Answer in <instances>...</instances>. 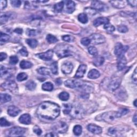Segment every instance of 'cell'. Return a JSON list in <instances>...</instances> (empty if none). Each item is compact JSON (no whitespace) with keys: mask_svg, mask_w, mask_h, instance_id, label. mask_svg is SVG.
I'll list each match as a JSON object with an SVG mask.
<instances>
[{"mask_svg":"<svg viewBox=\"0 0 137 137\" xmlns=\"http://www.w3.org/2000/svg\"><path fill=\"white\" fill-rule=\"evenodd\" d=\"M19 53L22 55L23 56L26 57L28 56V51L25 47H23L21 50H19Z\"/></svg>","mask_w":137,"mask_h":137,"instance_id":"obj_54","label":"cell"},{"mask_svg":"<svg viewBox=\"0 0 137 137\" xmlns=\"http://www.w3.org/2000/svg\"><path fill=\"white\" fill-rule=\"evenodd\" d=\"M81 44L85 45V46H87L90 43V40L88 38H84L81 40Z\"/></svg>","mask_w":137,"mask_h":137,"instance_id":"obj_50","label":"cell"},{"mask_svg":"<svg viewBox=\"0 0 137 137\" xmlns=\"http://www.w3.org/2000/svg\"><path fill=\"white\" fill-rule=\"evenodd\" d=\"M68 129V125L64 122H58L57 123L55 124L53 130L55 132L59 133H66Z\"/></svg>","mask_w":137,"mask_h":137,"instance_id":"obj_9","label":"cell"},{"mask_svg":"<svg viewBox=\"0 0 137 137\" xmlns=\"http://www.w3.org/2000/svg\"><path fill=\"white\" fill-rule=\"evenodd\" d=\"M120 130H118V128L117 127L115 126V127H110V128H109V129L108 130V134L109 135H118V134L120 133Z\"/></svg>","mask_w":137,"mask_h":137,"instance_id":"obj_29","label":"cell"},{"mask_svg":"<svg viewBox=\"0 0 137 137\" xmlns=\"http://www.w3.org/2000/svg\"><path fill=\"white\" fill-rule=\"evenodd\" d=\"M127 3L132 6H136L137 1L136 0H131V1H127Z\"/></svg>","mask_w":137,"mask_h":137,"instance_id":"obj_58","label":"cell"},{"mask_svg":"<svg viewBox=\"0 0 137 137\" xmlns=\"http://www.w3.org/2000/svg\"><path fill=\"white\" fill-rule=\"evenodd\" d=\"M26 42L27 43V44H28L29 46L30 47H31L32 48H35L36 46H37L38 44V41L35 39H27L26 40Z\"/></svg>","mask_w":137,"mask_h":137,"instance_id":"obj_30","label":"cell"},{"mask_svg":"<svg viewBox=\"0 0 137 137\" xmlns=\"http://www.w3.org/2000/svg\"><path fill=\"white\" fill-rule=\"evenodd\" d=\"M20 109L14 106H10L8 109V114L11 117H16L20 113Z\"/></svg>","mask_w":137,"mask_h":137,"instance_id":"obj_18","label":"cell"},{"mask_svg":"<svg viewBox=\"0 0 137 137\" xmlns=\"http://www.w3.org/2000/svg\"><path fill=\"white\" fill-rule=\"evenodd\" d=\"M133 121L135 125H136V114L134 115V117L133 118Z\"/></svg>","mask_w":137,"mask_h":137,"instance_id":"obj_62","label":"cell"},{"mask_svg":"<svg viewBox=\"0 0 137 137\" xmlns=\"http://www.w3.org/2000/svg\"><path fill=\"white\" fill-rule=\"evenodd\" d=\"M10 38V36L8 34L1 32V36H0V41L1 43L8 41Z\"/></svg>","mask_w":137,"mask_h":137,"instance_id":"obj_42","label":"cell"},{"mask_svg":"<svg viewBox=\"0 0 137 137\" xmlns=\"http://www.w3.org/2000/svg\"><path fill=\"white\" fill-rule=\"evenodd\" d=\"M6 5H7L6 1H3V0L0 1V10H1V11L3 10L4 8H6Z\"/></svg>","mask_w":137,"mask_h":137,"instance_id":"obj_55","label":"cell"},{"mask_svg":"<svg viewBox=\"0 0 137 137\" xmlns=\"http://www.w3.org/2000/svg\"><path fill=\"white\" fill-rule=\"evenodd\" d=\"M33 66L32 63L30 62L26 61H22L20 63V67L22 69H26L32 68Z\"/></svg>","mask_w":137,"mask_h":137,"instance_id":"obj_26","label":"cell"},{"mask_svg":"<svg viewBox=\"0 0 137 137\" xmlns=\"http://www.w3.org/2000/svg\"><path fill=\"white\" fill-rule=\"evenodd\" d=\"M18 62V58L16 56H11L10 57V60H9V63L10 64L15 65Z\"/></svg>","mask_w":137,"mask_h":137,"instance_id":"obj_49","label":"cell"},{"mask_svg":"<svg viewBox=\"0 0 137 137\" xmlns=\"http://www.w3.org/2000/svg\"><path fill=\"white\" fill-rule=\"evenodd\" d=\"M70 116L76 119H81L85 115V111L80 106H72L71 110L69 114Z\"/></svg>","mask_w":137,"mask_h":137,"instance_id":"obj_5","label":"cell"},{"mask_svg":"<svg viewBox=\"0 0 137 137\" xmlns=\"http://www.w3.org/2000/svg\"><path fill=\"white\" fill-rule=\"evenodd\" d=\"M45 136H57V135L56 134V133L54 134V133H49L47 134H45Z\"/></svg>","mask_w":137,"mask_h":137,"instance_id":"obj_61","label":"cell"},{"mask_svg":"<svg viewBox=\"0 0 137 137\" xmlns=\"http://www.w3.org/2000/svg\"><path fill=\"white\" fill-rule=\"evenodd\" d=\"M58 97L62 101H68V100H69L70 95H69V94L66 92H62L59 94Z\"/></svg>","mask_w":137,"mask_h":137,"instance_id":"obj_38","label":"cell"},{"mask_svg":"<svg viewBox=\"0 0 137 137\" xmlns=\"http://www.w3.org/2000/svg\"><path fill=\"white\" fill-rule=\"evenodd\" d=\"M117 30L121 33H126L128 31V28L125 25H120L117 27Z\"/></svg>","mask_w":137,"mask_h":137,"instance_id":"obj_46","label":"cell"},{"mask_svg":"<svg viewBox=\"0 0 137 137\" xmlns=\"http://www.w3.org/2000/svg\"><path fill=\"white\" fill-rule=\"evenodd\" d=\"M88 77L91 79H95L100 77V74L99 71L95 69L91 70L88 74Z\"/></svg>","mask_w":137,"mask_h":137,"instance_id":"obj_23","label":"cell"},{"mask_svg":"<svg viewBox=\"0 0 137 137\" xmlns=\"http://www.w3.org/2000/svg\"><path fill=\"white\" fill-rule=\"evenodd\" d=\"M64 85L66 87L70 88L78 89L84 90L85 93L89 92L93 89L92 85L84 81H80L76 79H68L64 82Z\"/></svg>","mask_w":137,"mask_h":137,"instance_id":"obj_2","label":"cell"},{"mask_svg":"<svg viewBox=\"0 0 137 137\" xmlns=\"http://www.w3.org/2000/svg\"><path fill=\"white\" fill-rule=\"evenodd\" d=\"M0 124H1V126L2 127L9 126L11 125L10 123H9L4 118H1V120H0Z\"/></svg>","mask_w":137,"mask_h":137,"instance_id":"obj_47","label":"cell"},{"mask_svg":"<svg viewBox=\"0 0 137 137\" xmlns=\"http://www.w3.org/2000/svg\"><path fill=\"white\" fill-rule=\"evenodd\" d=\"M25 8L27 9H34L37 8V6H36V4H31V2L27 1L25 3Z\"/></svg>","mask_w":137,"mask_h":137,"instance_id":"obj_48","label":"cell"},{"mask_svg":"<svg viewBox=\"0 0 137 137\" xmlns=\"http://www.w3.org/2000/svg\"><path fill=\"white\" fill-rule=\"evenodd\" d=\"M55 51L57 56L60 58L73 56L75 54L74 47L67 44H58L55 48Z\"/></svg>","mask_w":137,"mask_h":137,"instance_id":"obj_3","label":"cell"},{"mask_svg":"<svg viewBox=\"0 0 137 137\" xmlns=\"http://www.w3.org/2000/svg\"><path fill=\"white\" fill-rule=\"evenodd\" d=\"M122 116L120 112H108L104 113L101 115H98L96 117V121H103L106 122L110 123L114 121L116 118Z\"/></svg>","mask_w":137,"mask_h":137,"instance_id":"obj_4","label":"cell"},{"mask_svg":"<svg viewBox=\"0 0 137 137\" xmlns=\"http://www.w3.org/2000/svg\"><path fill=\"white\" fill-rule=\"evenodd\" d=\"M33 131L34 132L38 135H40L42 133V130L40 127L38 126H35L33 128Z\"/></svg>","mask_w":137,"mask_h":137,"instance_id":"obj_53","label":"cell"},{"mask_svg":"<svg viewBox=\"0 0 137 137\" xmlns=\"http://www.w3.org/2000/svg\"><path fill=\"white\" fill-rule=\"evenodd\" d=\"M26 131V130L25 128L19 126H15L9 130L8 135L10 136H22L25 134Z\"/></svg>","mask_w":137,"mask_h":137,"instance_id":"obj_6","label":"cell"},{"mask_svg":"<svg viewBox=\"0 0 137 137\" xmlns=\"http://www.w3.org/2000/svg\"><path fill=\"white\" fill-rule=\"evenodd\" d=\"M53 51L51 50H49L45 53L36 54V56L43 61H50L53 57Z\"/></svg>","mask_w":137,"mask_h":137,"instance_id":"obj_12","label":"cell"},{"mask_svg":"<svg viewBox=\"0 0 137 137\" xmlns=\"http://www.w3.org/2000/svg\"><path fill=\"white\" fill-rule=\"evenodd\" d=\"M19 122L23 124L29 125L31 122V117L29 114H23L19 117Z\"/></svg>","mask_w":137,"mask_h":137,"instance_id":"obj_20","label":"cell"},{"mask_svg":"<svg viewBox=\"0 0 137 137\" xmlns=\"http://www.w3.org/2000/svg\"><path fill=\"white\" fill-rule=\"evenodd\" d=\"M7 57V55L4 53H1L0 54V60L1 61H3L5 59H6Z\"/></svg>","mask_w":137,"mask_h":137,"instance_id":"obj_59","label":"cell"},{"mask_svg":"<svg viewBox=\"0 0 137 137\" xmlns=\"http://www.w3.org/2000/svg\"><path fill=\"white\" fill-rule=\"evenodd\" d=\"M91 6H92V9H94V10H98L100 11H105L108 10V6L101 1H92V3H91Z\"/></svg>","mask_w":137,"mask_h":137,"instance_id":"obj_10","label":"cell"},{"mask_svg":"<svg viewBox=\"0 0 137 137\" xmlns=\"http://www.w3.org/2000/svg\"><path fill=\"white\" fill-rule=\"evenodd\" d=\"M11 4L13 6L18 8L21 6L22 4V1H18V0H14V1H11Z\"/></svg>","mask_w":137,"mask_h":137,"instance_id":"obj_52","label":"cell"},{"mask_svg":"<svg viewBox=\"0 0 137 137\" xmlns=\"http://www.w3.org/2000/svg\"><path fill=\"white\" fill-rule=\"evenodd\" d=\"M28 78V76L24 72H22L19 73L17 76V80L18 81H22L24 80H25Z\"/></svg>","mask_w":137,"mask_h":137,"instance_id":"obj_40","label":"cell"},{"mask_svg":"<svg viewBox=\"0 0 137 137\" xmlns=\"http://www.w3.org/2000/svg\"><path fill=\"white\" fill-rule=\"evenodd\" d=\"M46 39L47 41L50 43H56L58 41V40L56 36H55L51 34H48L46 37Z\"/></svg>","mask_w":137,"mask_h":137,"instance_id":"obj_41","label":"cell"},{"mask_svg":"<svg viewBox=\"0 0 137 137\" xmlns=\"http://www.w3.org/2000/svg\"><path fill=\"white\" fill-rule=\"evenodd\" d=\"M78 21L83 24H86L88 22V17L87 15L85 13H81L79 14L78 16Z\"/></svg>","mask_w":137,"mask_h":137,"instance_id":"obj_28","label":"cell"},{"mask_svg":"<svg viewBox=\"0 0 137 137\" xmlns=\"http://www.w3.org/2000/svg\"><path fill=\"white\" fill-rule=\"evenodd\" d=\"M89 39L90 42L94 44H102L105 42L106 38L105 36L98 33H94L90 35L89 36Z\"/></svg>","mask_w":137,"mask_h":137,"instance_id":"obj_8","label":"cell"},{"mask_svg":"<svg viewBox=\"0 0 137 137\" xmlns=\"http://www.w3.org/2000/svg\"><path fill=\"white\" fill-rule=\"evenodd\" d=\"M109 2L114 8L118 9L124 8L127 4L126 1H110Z\"/></svg>","mask_w":137,"mask_h":137,"instance_id":"obj_19","label":"cell"},{"mask_svg":"<svg viewBox=\"0 0 137 137\" xmlns=\"http://www.w3.org/2000/svg\"><path fill=\"white\" fill-rule=\"evenodd\" d=\"M109 23V21L107 18L106 17H99L96 19L93 23V25L95 27H97L101 25H105Z\"/></svg>","mask_w":137,"mask_h":137,"instance_id":"obj_22","label":"cell"},{"mask_svg":"<svg viewBox=\"0 0 137 137\" xmlns=\"http://www.w3.org/2000/svg\"><path fill=\"white\" fill-rule=\"evenodd\" d=\"M36 114L42 119L54 120L60 115V107L57 104L54 102H43L37 108Z\"/></svg>","mask_w":137,"mask_h":137,"instance_id":"obj_1","label":"cell"},{"mask_svg":"<svg viewBox=\"0 0 137 137\" xmlns=\"http://www.w3.org/2000/svg\"><path fill=\"white\" fill-rule=\"evenodd\" d=\"M12 14L10 12H5L1 15V17H0V22L1 24H3L6 23L11 17Z\"/></svg>","mask_w":137,"mask_h":137,"instance_id":"obj_24","label":"cell"},{"mask_svg":"<svg viewBox=\"0 0 137 137\" xmlns=\"http://www.w3.org/2000/svg\"><path fill=\"white\" fill-rule=\"evenodd\" d=\"M117 98L120 100H124L127 97L126 93L124 89H121L117 94Z\"/></svg>","mask_w":137,"mask_h":137,"instance_id":"obj_32","label":"cell"},{"mask_svg":"<svg viewBox=\"0 0 137 137\" xmlns=\"http://www.w3.org/2000/svg\"><path fill=\"white\" fill-rule=\"evenodd\" d=\"M87 130L93 134H100L101 133L102 130L101 127L97 126L95 124H90L87 126Z\"/></svg>","mask_w":137,"mask_h":137,"instance_id":"obj_16","label":"cell"},{"mask_svg":"<svg viewBox=\"0 0 137 137\" xmlns=\"http://www.w3.org/2000/svg\"><path fill=\"white\" fill-rule=\"evenodd\" d=\"M27 34L30 36H35L36 35V32L35 30H30L28 29L27 31Z\"/></svg>","mask_w":137,"mask_h":137,"instance_id":"obj_56","label":"cell"},{"mask_svg":"<svg viewBox=\"0 0 137 137\" xmlns=\"http://www.w3.org/2000/svg\"><path fill=\"white\" fill-rule=\"evenodd\" d=\"M86 70H87V66L86 65L81 64L79 67L76 72V74L75 76V77L76 78H80L83 77L86 71Z\"/></svg>","mask_w":137,"mask_h":137,"instance_id":"obj_17","label":"cell"},{"mask_svg":"<svg viewBox=\"0 0 137 137\" xmlns=\"http://www.w3.org/2000/svg\"><path fill=\"white\" fill-rule=\"evenodd\" d=\"M62 39L66 42H71L74 41L75 40V38L73 37L72 36L70 35H64L62 36Z\"/></svg>","mask_w":137,"mask_h":137,"instance_id":"obj_45","label":"cell"},{"mask_svg":"<svg viewBox=\"0 0 137 137\" xmlns=\"http://www.w3.org/2000/svg\"><path fill=\"white\" fill-rule=\"evenodd\" d=\"M136 100H135V101H134V106L136 107Z\"/></svg>","mask_w":137,"mask_h":137,"instance_id":"obj_63","label":"cell"},{"mask_svg":"<svg viewBox=\"0 0 137 137\" xmlns=\"http://www.w3.org/2000/svg\"><path fill=\"white\" fill-rule=\"evenodd\" d=\"M39 74L43 76H47L50 74V71L49 69L44 67H41L37 70Z\"/></svg>","mask_w":137,"mask_h":137,"instance_id":"obj_36","label":"cell"},{"mask_svg":"<svg viewBox=\"0 0 137 137\" xmlns=\"http://www.w3.org/2000/svg\"><path fill=\"white\" fill-rule=\"evenodd\" d=\"M26 87L27 89L30 90H33L35 89L36 87V84L34 81L32 80H30L27 82V83L26 84Z\"/></svg>","mask_w":137,"mask_h":137,"instance_id":"obj_34","label":"cell"},{"mask_svg":"<svg viewBox=\"0 0 137 137\" xmlns=\"http://www.w3.org/2000/svg\"><path fill=\"white\" fill-rule=\"evenodd\" d=\"M105 62V58L102 56H97L93 60L94 65L96 67L101 66Z\"/></svg>","mask_w":137,"mask_h":137,"instance_id":"obj_25","label":"cell"},{"mask_svg":"<svg viewBox=\"0 0 137 137\" xmlns=\"http://www.w3.org/2000/svg\"><path fill=\"white\" fill-rule=\"evenodd\" d=\"M121 83V80L120 78H117L113 79L108 85L109 89L112 91V92H114V91L117 90V88L120 87Z\"/></svg>","mask_w":137,"mask_h":137,"instance_id":"obj_14","label":"cell"},{"mask_svg":"<svg viewBox=\"0 0 137 137\" xmlns=\"http://www.w3.org/2000/svg\"><path fill=\"white\" fill-rule=\"evenodd\" d=\"M136 68L134 70V71L133 72V74L132 75V80L134 82V84H136V79H137V75H136Z\"/></svg>","mask_w":137,"mask_h":137,"instance_id":"obj_57","label":"cell"},{"mask_svg":"<svg viewBox=\"0 0 137 137\" xmlns=\"http://www.w3.org/2000/svg\"><path fill=\"white\" fill-rule=\"evenodd\" d=\"M11 96L8 94H1V104L10 101Z\"/></svg>","mask_w":137,"mask_h":137,"instance_id":"obj_27","label":"cell"},{"mask_svg":"<svg viewBox=\"0 0 137 137\" xmlns=\"http://www.w3.org/2000/svg\"><path fill=\"white\" fill-rule=\"evenodd\" d=\"M50 70L53 74L57 75L58 74V65L57 62H53L50 66Z\"/></svg>","mask_w":137,"mask_h":137,"instance_id":"obj_33","label":"cell"},{"mask_svg":"<svg viewBox=\"0 0 137 137\" xmlns=\"http://www.w3.org/2000/svg\"><path fill=\"white\" fill-rule=\"evenodd\" d=\"M76 4L74 1H69L67 2L66 6V11L68 14H71L75 10Z\"/></svg>","mask_w":137,"mask_h":137,"instance_id":"obj_21","label":"cell"},{"mask_svg":"<svg viewBox=\"0 0 137 137\" xmlns=\"http://www.w3.org/2000/svg\"><path fill=\"white\" fill-rule=\"evenodd\" d=\"M129 49V46L123 45L121 43H117L115 47V54L117 57L124 56L125 53Z\"/></svg>","mask_w":137,"mask_h":137,"instance_id":"obj_7","label":"cell"},{"mask_svg":"<svg viewBox=\"0 0 137 137\" xmlns=\"http://www.w3.org/2000/svg\"><path fill=\"white\" fill-rule=\"evenodd\" d=\"M72 108V106L70 104H64L63 105V110L64 114H69Z\"/></svg>","mask_w":137,"mask_h":137,"instance_id":"obj_37","label":"cell"},{"mask_svg":"<svg viewBox=\"0 0 137 137\" xmlns=\"http://www.w3.org/2000/svg\"><path fill=\"white\" fill-rule=\"evenodd\" d=\"M73 65L70 62H66L62 65L61 70L64 74L68 75L71 73L73 70Z\"/></svg>","mask_w":137,"mask_h":137,"instance_id":"obj_13","label":"cell"},{"mask_svg":"<svg viewBox=\"0 0 137 137\" xmlns=\"http://www.w3.org/2000/svg\"><path fill=\"white\" fill-rule=\"evenodd\" d=\"M82 131H83L82 127L79 125H77L75 126V127H74V129H73V131H74V134L77 136L80 135L82 133Z\"/></svg>","mask_w":137,"mask_h":137,"instance_id":"obj_39","label":"cell"},{"mask_svg":"<svg viewBox=\"0 0 137 137\" xmlns=\"http://www.w3.org/2000/svg\"><path fill=\"white\" fill-rule=\"evenodd\" d=\"M104 29L107 31H108V32H113L115 31V27L110 24V23H107L104 26Z\"/></svg>","mask_w":137,"mask_h":137,"instance_id":"obj_43","label":"cell"},{"mask_svg":"<svg viewBox=\"0 0 137 137\" xmlns=\"http://www.w3.org/2000/svg\"><path fill=\"white\" fill-rule=\"evenodd\" d=\"M9 70L3 66H1V77H2L8 74Z\"/></svg>","mask_w":137,"mask_h":137,"instance_id":"obj_51","label":"cell"},{"mask_svg":"<svg viewBox=\"0 0 137 137\" xmlns=\"http://www.w3.org/2000/svg\"><path fill=\"white\" fill-rule=\"evenodd\" d=\"M14 32L15 33H18V34H21L23 33V30L21 29H19V28H18V29H15V31H14Z\"/></svg>","mask_w":137,"mask_h":137,"instance_id":"obj_60","label":"cell"},{"mask_svg":"<svg viewBox=\"0 0 137 137\" xmlns=\"http://www.w3.org/2000/svg\"><path fill=\"white\" fill-rule=\"evenodd\" d=\"M64 2H60L59 3H56L54 5V9L56 12H60L62 11V10L64 8Z\"/></svg>","mask_w":137,"mask_h":137,"instance_id":"obj_35","label":"cell"},{"mask_svg":"<svg viewBox=\"0 0 137 137\" xmlns=\"http://www.w3.org/2000/svg\"><path fill=\"white\" fill-rule=\"evenodd\" d=\"M88 50L89 53L90 55H93L95 56H96L97 55V53H98L97 50L95 47L93 46H90L88 47Z\"/></svg>","mask_w":137,"mask_h":137,"instance_id":"obj_44","label":"cell"},{"mask_svg":"<svg viewBox=\"0 0 137 137\" xmlns=\"http://www.w3.org/2000/svg\"><path fill=\"white\" fill-rule=\"evenodd\" d=\"M2 87L5 89L10 90L11 92H14L18 89L17 84L14 80H8L5 81L1 85Z\"/></svg>","mask_w":137,"mask_h":137,"instance_id":"obj_11","label":"cell"},{"mask_svg":"<svg viewBox=\"0 0 137 137\" xmlns=\"http://www.w3.org/2000/svg\"><path fill=\"white\" fill-rule=\"evenodd\" d=\"M127 64V61L125 57L122 56L118 57V62H117V69L118 71L123 70L126 67Z\"/></svg>","mask_w":137,"mask_h":137,"instance_id":"obj_15","label":"cell"},{"mask_svg":"<svg viewBox=\"0 0 137 137\" xmlns=\"http://www.w3.org/2000/svg\"><path fill=\"white\" fill-rule=\"evenodd\" d=\"M42 88L45 91H51L54 88V86L50 82H46L42 85Z\"/></svg>","mask_w":137,"mask_h":137,"instance_id":"obj_31","label":"cell"}]
</instances>
